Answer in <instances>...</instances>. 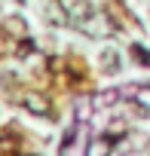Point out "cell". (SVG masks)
Masks as SVG:
<instances>
[]
</instances>
